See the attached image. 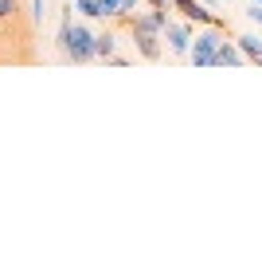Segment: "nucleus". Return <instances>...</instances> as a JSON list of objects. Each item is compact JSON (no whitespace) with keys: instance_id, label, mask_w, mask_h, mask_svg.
<instances>
[{"instance_id":"nucleus-14","label":"nucleus","mask_w":262,"mask_h":262,"mask_svg":"<svg viewBox=\"0 0 262 262\" xmlns=\"http://www.w3.org/2000/svg\"><path fill=\"white\" fill-rule=\"evenodd\" d=\"M149 8H164V0H149Z\"/></svg>"},{"instance_id":"nucleus-9","label":"nucleus","mask_w":262,"mask_h":262,"mask_svg":"<svg viewBox=\"0 0 262 262\" xmlns=\"http://www.w3.org/2000/svg\"><path fill=\"white\" fill-rule=\"evenodd\" d=\"M121 16V0H98V20H114Z\"/></svg>"},{"instance_id":"nucleus-15","label":"nucleus","mask_w":262,"mask_h":262,"mask_svg":"<svg viewBox=\"0 0 262 262\" xmlns=\"http://www.w3.org/2000/svg\"><path fill=\"white\" fill-rule=\"evenodd\" d=\"M258 4H262V0H258Z\"/></svg>"},{"instance_id":"nucleus-4","label":"nucleus","mask_w":262,"mask_h":262,"mask_svg":"<svg viewBox=\"0 0 262 262\" xmlns=\"http://www.w3.org/2000/svg\"><path fill=\"white\" fill-rule=\"evenodd\" d=\"M133 32V43H137V55H141V59H149V63H157V59H161L164 55V39H161V32H145V28H129Z\"/></svg>"},{"instance_id":"nucleus-8","label":"nucleus","mask_w":262,"mask_h":262,"mask_svg":"<svg viewBox=\"0 0 262 262\" xmlns=\"http://www.w3.org/2000/svg\"><path fill=\"white\" fill-rule=\"evenodd\" d=\"M114 43H118V39H114L110 32H106V35H94V55L110 63V55H114Z\"/></svg>"},{"instance_id":"nucleus-2","label":"nucleus","mask_w":262,"mask_h":262,"mask_svg":"<svg viewBox=\"0 0 262 262\" xmlns=\"http://www.w3.org/2000/svg\"><path fill=\"white\" fill-rule=\"evenodd\" d=\"M219 39H223V28H208L192 39V63L196 67H215V51H219Z\"/></svg>"},{"instance_id":"nucleus-7","label":"nucleus","mask_w":262,"mask_h":262,"mask_svg":"<svg viewBox=\"0 0 262 262\" xmlns=\"http://www.w3.org/2000/svg\"><path fill=\"white\" fill-rule=\"evenodd\" d=\"M235 43H239V51L247 55V63H262V39L258 35H239Z\"/></svg>"},{"instance_id":"nucleus-6","label":"nucleus","mask_w":262,"mask_h":262,"mask_svg":"<svg viewBox=\"0 0 262 262\" xmlns=\"http://www.w3.org/2000/svg\"><path fill=\"white\" fill-rule=\"evenodd\" d=\"M235 67V63H247V55L239 51V43H231L227 35H223V39H219V51H215V67Z\"/></svg>"},{"instance_id":"nucleus-1","label":"nucleus","mask_w":262,"mask_h":262,"mask_svg":"<svg viewBox=\"0 0 262 262\" xmlns=\"http://www.w3.org/2000/svg\"><path fill=\"white\" fill-rule=\"evenodd\" d=\"M63 55L71 59V63H90V59H98V55H94V35H90L82 24H71V35H67V43H63Z\"/></svg>"},{"instance_id":"nucleus-3","label":"nucleus","mask_w":262,"mask_h":262,"mask_svg":"<svg viewBox=\"0 0 262 262\" xmlns=\"http://www.w3.org/2000/svg\"><path fill=\"white\" fill-rule=\"evenodd\" d=\"M172 8L184 16L188 24H204V28H223V20H219L215 12L204 4V0H172Z\"/></svg>"},{"instance_id":"nucleus-12","label":"nucleus","mask_w":262,"mask_h":262,"mask_svg":"<svg viewBox=\"0 0 262 262\" xmlns=\"http://www.w3.org/2000/svg\"><path fill=\"white\" fill-rule=\"evenodd\" d=\"M32 8H35V12H32L35 20H43V0H32Z\"/></svg>"},{"instance_id":"nucleus-10","label":"nucleus","mask_w":262,"mask_h":262,"mask_svg":"<svg viewBox=\"0 0 262 262\" xmlns=\"http://www.w3.org/2000/svg\"><path fill=\"white\" fill-rule=\"evenodd\" d=\"M20 12V0H0V20H16Z\"/></svg>"},{"instance_id":"nucleus-11","label":"nucleus","mask_w":262,"mask_h":262,"mask_svg":"<svg viewBox=\"0 0 262 262\" xmlns=\"http://www.w3.org/2000/svg\"><path fill=\"white\" fill-rule=\"evenodd\" d=\"M78 4V12L86 16V20H98V0H75Z\"/></svg>"},{"instance_id":"nucleus-5","label":"nucleus","mask_w":262,"mask_h":262,"mask_svg":"<svg viewBox=\"0 0 262 262\" xmlns=\"http://www.w3.org/2000/svg\"><path fill=\"white\" fill-rule=\"evenodd\" d=\"M161 39L172 47L176 55H188V51H192V28H188V24L168 20V24H164V32H161Z\"/></svg>"},{"instance_id":"nucleus-13","label":"nucleus","mask_w":262,"mask_h":262,"mask_svg":"<svg viewBox=\"0 0 262 262\" xmlns=\"http://www.w3.org/2000/svg\"><path fill=\"white\" fill-rule=\"evenodd\" d=\"M247 12H251V20H254V24H262V4H254V8H247Z\"/></svg>"}]
</instances>
